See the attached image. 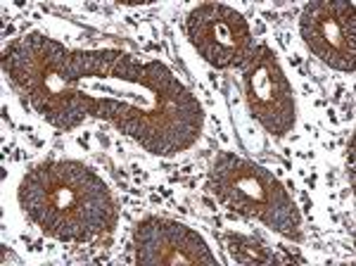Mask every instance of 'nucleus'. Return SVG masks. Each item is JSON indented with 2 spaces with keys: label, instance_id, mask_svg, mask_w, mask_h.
I'll return each instance as SVG.
<instances>
[{
  "label": "nucleus",
  "instance_id": "nucleus-1",
  "mask_svg": "<svg viewBox=\"0 0 356 266\" xmlns=\"http://www.w3.org/2000/svg\"><path fill=\"white\" fill-rule=\"evenodd\" d=\"M19 205L43 233L62 242H90L117 224L110 190L81 162H48L29 171Z\"/></svg>",
  "mask_w": 356,
  "mask_h": 266
},
{
  "label": "nucleus",
  "instance_id": "nucleus-2",
  "mask_svg": "<svg viewBox=\"0 0 356 266\" xmlns=\"http://www.w3.org/2000/svg\"><path fill=\"white\" fill-rule=\"evenodd\" d=\"M209 190L243 217L259 219L290 240L302 238V217L283 183L264 166L233 152H219L209 173Z\"/></svg>",
  "mask_w": 356,
  "mask_h": 266
},
{
  "label": "nucleus",
  "instance_id": "nucleus-3",
  "mask_svg": "<svg viewBox=\"0 0 356 266\" xmlns=\"http://www.w3.org/2000/svg\"><path fill=\"white\" fill-rule=\"evenodd\" d=\"M240 69L247 105L257 121L273 136L290 133L295 129V97L273 50L268 45H254Z\"/></svg>",
  "mask_w": 356,
  "mask_h": 266
},
{
  "label": "nucleus",
  "instance_id": "nucleus-4",
  "mask_svg": "<svg viewBox=\"0 0 356 266\" xmlns=\"http://www.w3.org/2000/svg\"><path fill=\"white\" fill-rule=\"evenodd\" d=\"M186 29L195 50L216 69L243 67L254 50L250 24L228 5H200L188 15Z\"/></svg>",
  "mask_w": 356,
  "mask_h": 266
},
{
  "label": "nucleus",
  "instance_id": "nucleus-5",
  "mask_svg": "<svg viewBox=\"0 0 356 266\" xmlns=\"http://www.w3.org/2000/svg\"><path fill=\"white\" fill-rule=\"evenodd\" d=\"M300 31L307 48L321 62L340 72L356 67V13L352 3L314 0L302 10Z\"/></svg>",
  "mask_w": 356,
  "mask_h": 266
},
{
  "label": "nucleus",
  "instance_id": "nucleus-6",
  "mask_svg": "<svg viewBox=\"0 0 356 266\" xmlns=\"http://www.w3.org/2000/svg\"><path fill=\"white\" fill-rule=\"evenodd\" d=\"M134 240L140 264H216V257L193 228L169 219H143Z\"/></svg>",
  "mask_w": 356,
  "mask_h": 266
},
{
  "label": "nucleus",
  "instance_id": "nucleus-7",
  "mask_svg": "<svg viewBox=\"0 0 356 266\" xmlns=\"http://www.w3.org/2000/svg\"><path fill=\"white\" fill-rule=\"evenodd\" d=\"M122 50H69L67 60L62 62L60 69L48 77V81H57V86H69L79 84L83 79H100V77H112V69L117 65Z\"/></svg>",
  "mask_w": 356,
  "mask_h": 266
},
{
  "label": "nucleus",
  "instance_id": "nucleus-8",
  "mask_svg": "<svg viewBox=\"0 0 356 266\" xmlns=\"http://www.w3.org/2000/svg\"><path fill=\"white\" fill-rule=\"evenodd\" d=\"M228 250L238 262L243 264H271V262H285L283 257H275L273 252H268L266 247L259 245L257 240L245 238V235H228Z\"/></svg>",
  "mask_w": 356,
  "mask_h": 266
}]
</instances>
